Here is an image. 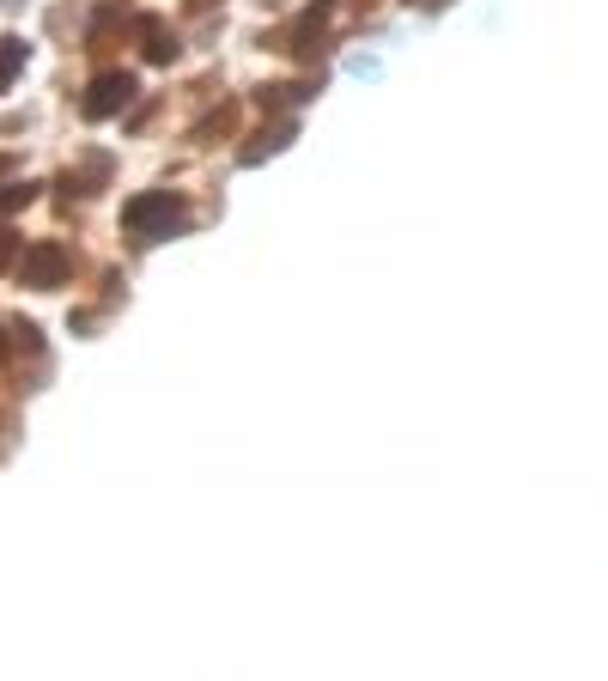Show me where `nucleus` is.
<instances>
[{
  "label": "nucleus",
  "instance_id": "obj_5",
  "mask_svg": "<svg viewBox=\"0 0 608 681\" xmlns=\"http://www.w3.org/2000/svg\"><path fill=\"white\" fill-rule=\"evenodd\" d=\"M146 55H152V61H171V55H177V43H171V31H165L159 19H146Z\"/></svg>",
  "mask_w": 608,
  "mask_h": 681
},
{
  "label": "nucleus",
  "instance_id": "obj_1",
  "mask_svg": "<svg viewBox=\"0 0 608 681\" xmlns=\"http://www.w3.org/2000/svg\"><path fill=\"white\" fill-rule=\"evenodd\" d=\"M183 219V201L171 195V189H152V195H134L128 207H122V225L134 238H159V232H171V225Z\"/></svg>",
  "mask_w": 608,
  "mask_h": 681
},
{
  "label": "nucleus",
  "instance_id": "obj_2",
  "mask_svg": "<svg viewBox=\"0 0 608 681\" xmlns=\"http://www.w3.org/2000/svg\"><path fill=\"white\" fill-rule=\"evenodd\" d=\"M128 98H134V80H128V73H104V80L86 92V104H80V110H86L92 122H104V116H116Z\"/></svg>",
  "mask_w": 608,
  "mask_h": 681
},
{
  "label": "nucleus",
  "instance_id": "obj_4",
  "mask_svg": "<svg viewBox=\"0 0 608 681\" xmlns=\"http://www.w3.org/2000/svg\"><path fill=\"white\" fill-rule=\"evenodd\" d=\"M19 67H25V43H19V37H0V92L13 86Z\"/></svg>",
  "mask_w": 608,
  "mask_h": 681
},
{
  "label": "nucleus",
  "instance_id": "obj_6",
  "mask_svg": "<svg viewBox=\"0 0 608 681\" xmlns=\"http://www.w3.org/2000/svg\"><path fill=\"white\" fill-rule=\"evenodd\" d=\"M31 195H37L31 183H7V189H0V213H13V207H25Z\"/></svg>",
  "mask_w": 608,
  "mask_h": 681
},
{
  "label": "nucleus",
  "instance_id": "obj_7",
  "mask_svg": "<svg viewBox=\"0 0 608 681\" xmlns=\"http://www.w3.org/2000/svg\"><path fill=\"white\" fill-rule=\"evenodd\" d=\"M13 250H19V238H7V232H0V268L13 262Z\"/></svg>",
  "mask_w": 608,
  "mask_h": 681
},
{
  "label": "nucleus",
  "instance_id": "obj_3",
  "mask_svg": "<svg viewBox=\"0 0 608 681\" xmlns=\"http://www.w3.org/2000/svg\"><path fill=\"white\" fill-rule=\"evenodd\" d=\"M25 286H61V274H67V250L61 244H37V250H25Z\"/></svg>",
  "mask_w": 608,
  "mask_h": 681
}]
</instances>
